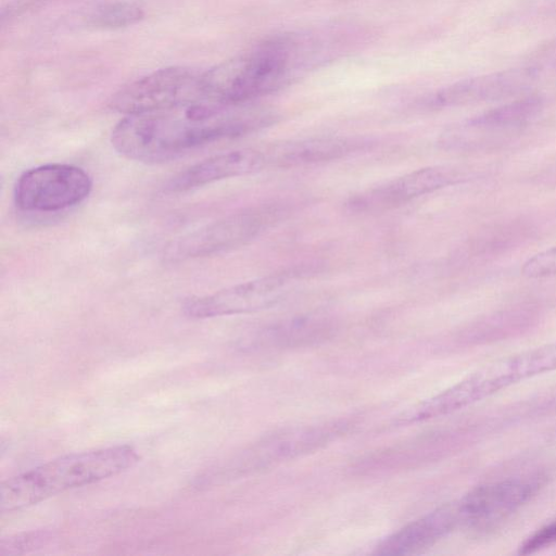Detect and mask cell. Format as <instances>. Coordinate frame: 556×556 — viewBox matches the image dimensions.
I'll return each instance as SVG.
<instances>
[{"mask_svg":"<svg viewBox=\"0 0 556 556\" xmlns=\"http://www.w3.org/2000/svg\"><path fill=\"white\" fill-rule=\"evenodd\" d=\"M267 167L265 151L239 149L210 156L173 176L166 193H181L227 178L256 173Z\"/></svg>","mask_w":556,"mask_h":556,"instance_id":"obj_14","label":"cell"},{"mask_svg":"<svg viewBox=\"0 0 556 556\" xmlns=\"http://www.w3.org/2000/svg\"><path fill=\"white\" fill-rule=\"evenodd\" d=\"M283 213L285 210L276 203L241 210L172 241L164 256L170 262H179L239 248L270 228Z\"/></svg>","mask_w":556,"mask_h":556,"instance_id":"obj_5","label":"cell"},{"mask_svg":"<svg viewBox=\"0 0 556 556\" xmlns=\"http://www.w3.org/2000/svg\"><path fill=\"white\" fill-rule=\"evenodd\" d=\"M333 330L329 317L308 314L274 323L261 329L253 340L263 349L302 348L327 339Z\"/></svg>","mask_w":556,"mask_h":556,"instance_id":"obj_17","label":"cell"},{"mask_svg":"<svg viewBox=\"0 0 556 556\" xmlns=\"http://www.w3.org/2000/svg\"><path fill=\"white\" fill-rule=\"evenodd\" d=\"M370 144L364 138L326 136L282 141L264 151L267 166L289 168L337 161Z\"/></svg>","mask_w":556,"mask_h":556,"instance_id":"obj_15","label":"cell"},{"mask_svg":"<svg viewBox=\"0 0 556 556\" xmlns=\"http://www.w3.org/2000/svg\"><path fill=\"white\" fill-rule=\"evenodd\" d=\"M91 189V177L81 167L49 163L29 168L18 177L14 200L24 212L50 213L79 204Z\"/></svg>","mask_w":556,"mask_h":556,"instance_id":"obj_7","label":"cell"},{"mask_svg":"<svg viewBox=\"0 0 556 556\" xmlns=\"http://www.w3.org/2000/svg\"><path fill=\"white\" fill-rule=\"evenodd\" d=\"M205 99L201 75L173 66L157 70L121 88L110 108L125 115L169 110Z\"/></svg>","mask_w":556,"mask_h":556,"instance_id":"obj_8","label":"cell"},{"mask_svg":"<svg viewBox=\"0 0 556 556\" xmlns=\"http://www.w3.org/2000/svg\"><path fill=\"white\" fill-rule=\"evenodd\" d=\"M276 118L274 112L252 103L227 105L203 99L169 110L126 115L113 128L111 143L129 160L162 163L267 127Z\"/></svg>","mask_w":556,"mask_h":556,"instance_id":"obj_1","label":"cell"},{"mask_svg":"<svg viewBox=\"0 0 556 556\" xmlns=\"http://www.w3.org/2000/svg\"><path fill=\"white\" fill-rule=\"evenodd\" d=\"M138 460L137 451L128 444L60 456L3 481L0 510H21L64 491L114 477Z\"/></svg>","mask_w":556,"mask_h":556,"instance_id":"obj_2","label":"cell"},{"mask_svg":"<svg viewBox=\"0 0 556 556\" xmlns=\"http://www.w3.org/2000/svg\"><path fill=\"white\" fill-rule=\"evenodd\" d=\"M533 68H511L465 78L425 97V110H441L482 102L506 100L522 94L535 80Z\"/></svg>","mask_w":556,"mask_h":556,"instance_id":"obj_12","label":"cell"},{"mask_svg":"<svg viewBox=\"0 0 556 556\" xmlns=\"http://www.w3.org/2000/svg\"><path fill=\"white\" fill-rule=\"evenodd\" d=\"M463 526L457 501L438 507L384 539L375 551L379 555L418 553Z\"/></svg>","mask_w":556,"mask_h":556,"instance_id":"obj_16","label":"cell"},{"mask_svg":"<svg viewBox=\"0 0 556 556\" xmlns=\"http://www.w3.org/2000/svg\"><path fill=\"white\" fill-rule=\"evenodd\" d=\"M521 274L529 279L556 276V245L529 257L521 267Z\"/></svg>","mask_w":556,"mask_h":556,"instance_id":"obj_20","label":"cell"},{"mask_svg":"<svg viewBox=\"0 0 556 556\" xmlns=\"http://www.w3.org/2000/svg\"><path fill=\"white\" fill-rule=\"evenodd\" d=\"M544 484L541 475L511 477L476 486L457 501L463 526L491 528L532 500Z\"/></svg>","mask_w":556,"mask_h":556,"instance_id":"obj_9","label":"cell"},{"mask_svg":"<svg viewBox=\"0 0 556 556\" xmlns=\"http://www.w3.org/2000/svg\"><path fill=\"white\" fill-rule=\"evenodd\" d=\"M52 534L48 531L27 532L15 535L0 543V555H13L46 544Z\"/></svg>","mask_w":556,"mask_h":556,"instance_id":"obj_21","label":"cell"},{"mask_svg":"<svg viewBox=\"0 0 556 556\" xmlns=\"http://www.w3.org/2000/svg\"><path fill=\"white\" fill-rule=\"evenodd\" d=\"M302 275L303 271L283 270L191 296L185 300L182 312L189 318L204 319L267 309L285 300Z\"/></svg>","mask_w":556,"mask_h":556,"instance_id":"obj_6","label":"cell"},{"mask_svg":"<svg viewBox=\"0 0 556 556\" xmlns=\"http://www.w3.org/2000/svg\"><path fill=\"white\" fill-rule=\"evenodd\" d=\"M294 36H277L201 74L206 100L240 105L286 86L299 65Z\"/></svg>","mask_w":556,"mask_h":556,"instance_id":"obj_3","label":"cell"},{"mask_svg":"<svg viewBox=\"0 0 556 556\" xmlns=\"http://www.w3.org/2000/svg\"><path fill=\"white\" fill-rule=\"evenodd\" d=\"M543 100L526 96L490 109L446 129L438 139L445 150H467L508 135L532 121L542 110Z\"/></svg>","mask_w":556,"mask_h":556,"instance_id":"obj_10","label":"cell"},{"mask_svg":"<svg viewBox=\"0 0 556 556\" xmlns=\"http://www.w3.org/2000/svg\"><path fill=\"white\" fill-rule=\"evenodd\" d=\"M345 422L301 426L269 434L239 457L238 470L250 471L293 459L325 446L345 432Z\"/></svg>","mask_w":556,"mask_h":556,"instance_id":"obj_13","label":"cell"},{"mask_svg":"<svg viewBox=\"0 0 556 556\" xmlns=\"http://www.w3.org/2000/svg\"><path fill=\"white\" fill-rule=\"evenodd\" d=\"M144 16L142 9L131 2L113 1L97 4L84 15L88 26L115 29L131 26Z\"/></svg>","mask_w":556,"mask_h":556,"instance_id":"obj_18","label":"cell"},{"mask_svg":"<svg viewBox=\"0 0 556 556\" xmlns=\"http://www.w3.org/2000/svg\"><path fill=\"white\" fill-rule=\"evenodd\" d=\"M556 370V342L501 358L410 408L414 421L441 417L521 380Z\"/></svg>","mask_w":556,"mask_h":556,"instance_id":"obj_4","label":"cell"},{"mask_svg":"<svg viewBox=\"0 0 556 556\" xmlns=\"http://www.w3.org/2000/svg\"><path fill=\"white\" fill-rule=\"evenodd\" d=\"M463 180L464 175L452 167H422L358 192L349 199L346 205L357 213L381 212Z\"/></svg>","mask_w":556,"mask_h":556,"instance_id":"obj_11","label":"cell"},{"mask_svg":"<svg viewBox=\"0 0 556 556\" xmlns=\"http://www.w3.org/2000/svg\"><path fill=\"white\" fill-rule=\"evenodd\" d=\"M534 318L531 307H515L496 312L476 321L468 329L472 336H490L526 327Z\"/></svg>","mask_w":556,"mask_h":556,"instance_id":"obj_19","label":"cell"},{"mask_svg":"<svg viewBox=\"0 0 556 556\" xmlns=\"http://www.w3.org/2000/svg\"><path fill=\"white\" fill-rule=\"evenodd\" d=\"M556 543V520L538 529L519 546L520 555L533 554Z\"/></svg>","mask_w":556,"mask_h":556,"instance_id":"obj_22","label":"cell"}]
</instances>
